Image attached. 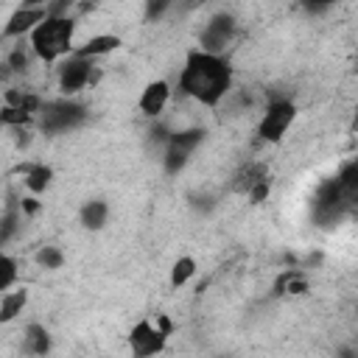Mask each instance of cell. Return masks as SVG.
Wrapping results in <instances>:
<instances>
[{
	"label": "cell",
	"mask_w": 358,
	"mask_h": 358,
	"mask_svg": "<svg viewBox=\"0 0 358 358\" xmlns=\"http://www.w3.org/2000/svg\"><path fill=\"white\" fill-rule=\"evenodd\" d=\"M22 213L25 215H36L39 213V201L36 199H22Z\"/></svg>",
	"instance_id": "d4e9b609"
},
{
	"label": "cell",
	"mask_w": 358,
	"mask_h": 358,
	"mask_svg": "<svg viewBox=\"0 0 358 358\" xmlns=\"http://www.w3.org/2000/svg\"><path fill=\"white\" fill-rule=\"evenodd\" d=\"M36 263L45 266V268H59V266L64 263V255H62L56 246H45V249L36 252Z\"/></svg>",
	"instance_id": "ffe728a7"
},
{
	"label": "cell",
	"mask_w": 358,
	"mask_h": 358,
	"mask_svg": "<svg viewBox=\"0 0 358 358\" xmlns=\"http://www.w3.org/2000/svg\"><path fill=\"white\" fill-rule=\"evenodd\" d=\"M20 173H25V185H28V190H34V193H42L48 185H50V176H53V171L48 168V165H20L17 168Z\"/></svg>",
	"instance_id": "5bb4252c"
},
{
	"label": "cell",
	"mask_w": 358,
	"mask_h": 358,
	"mask_svg": "<svg viewBox=\"0 0 358 358\" xmlns=\"http://www.w3.org/2000/svg\"><path fill=\"white\" fill-rule=\"evenodd\" d=\"M157 330H159V333H162V336L168 338V336H171V330H173L171 319H168V316H159V319H157Z\"/></svg>",
	"instance_id": "484cf974"
},
{
	"label": "cell",
	"mask_w": 358,
	"mask_h": 358,
	"mask_svg": "<svg viewBox=\"0 0 358 358\" xmlns=\"http://www.w3.org/2000/svg\"><path fill=\"white\" fill-rule=\"evenodd\" d=\"M274 294H308V280L296 268H288V271H282L277 277Z\"/></svg>",
	"instance_id": "2e32d148"
},
{
	"label": "cell",
	"mask_w": 358,
	"mask_h": 358,
	"mask_svg": "<svg viewBox=\"0 0 358 358\" xmlns=\"http://www.w3.org/2000/svg\"><path fill=\"white\" fill-rule=\"evenodd\" d=\"M168 95H171V90H168L165 81H151V84L143 90V95H140V109H143V115H148V117L159 115V112L165 109V103H168Z\"/></svg>",
	"instance_id": "8fae6325"
},
{
	"label": "cell",
	"mask_w": 358,
	"mask_h": 358,
	"mask_svg": "<svg viewBox=\"0 0 358 358\" xmlns=\"http://www.w3.org/2000/svg\"><path fill=\"white\" fill-rule=\"evenodd\" d=\"M129 347H131L134 358H151L165 347V336L157 327H151L148 322H140L129 333Z\"/></svg>",
	"instance_id": "9c48e42d"
},
{
	"label": "cell",
	"mask_w": 358,
	"mask_h": 358,
	"mask_svg": "<svg viewBox=\"0 0 358 358\" xmlns=\"http://www.w3.org/2000/svg\"><path fill=\"white\" fill-rule=\"evenodd\" d=\"M229 84H232V70L221 56H213L204 50L187 53V62L179 76V90L185 95L196 98L199 103L215 106L227 95Z\"/></svg>",
	"instance_id": "6da1fadb"
},
{
	"label": "cell",
	"mask_w": 358,
	"mask_h": 358,
	"mask_svg": "<svg viewBox=\"0 0 358 358\" xmlns=\"http://www.w3.org/2000/svg\"><path fill=\"white\" fill-rule=\"evenodd\" d=\"M50 350V336L42 324H28L25 336H22V352L25 355H48Z\"/></svg>",
	"instance_id": "7c38bea8"
},
{
	"label": "cell",
	"mask_w": 358,
	"mask_h": 358,
	"mask_svg": "<svg viewBox=\"0 0 358 358\" xmlns=\"http://www.w3.org/2000/svg\"><path fill=\"white\" fill-rule=\"evenodd\" d=\"M17 280V260L8 255H0V291L8 288Z\"/></svg>",
	"instance_id": "44dd1931"
},
{
	"label": "cell",
	"mask_w": 358,
	"mask_h": 358,
	"mask_svg": "<svg viewBox=\"0 0 358 358\" xmlns=\"http://www.w3.org/2000/svg\"><path fill=\"white\" fill-rule=\"evenodd\" d=\"M73 31H76V22L70 17H45L31 31V48L39 59L56 62L73 48Z\"/></svg>",
	"instance_id": "7a4b0ae2"
},
{
	"label": "cell",
	"mask_w": 358,
	"mask_h": 358,
	"mask_svg": "<svg viewBox=\"0 0 358 358\" xmlns=\"http://www.w3.org/2000/svg\"><path fill=\"white\" fill-rule=\"evenodd\" d=\"M84 106L81 103H73V101H53L42 109V129L45 131H67L73 126H78L84 120Z\"/></svg>",
	"instance_id": "5b68a950"
},
{
	"label": "cell",
	"mask_w": 358,
	"mask_h": 358,
	"mask_svg": "<svg viewBox=\"0 0 358 358\" xmlns=\"http://www.w3.org/2000/svg\"><path fill=\"white\" fill-rule=\"evenodd\" d=\"M268 190H271L268 179H260L257 185H252V190H249V201H252V204H260V201L268 196Z\"/></svg>",
	"instance_id": "603a6c76"
},
{
	"label": "cell",
	"mask_w": 358,
	"mask_h": 358,
	"mask_svg": "<svg viewBox=\"0 0 358 358\" xmlns=\"http://www.w3.org/2000/svg\"><path fill=\"white\" fill-rule=\"evenodd\" d=\"M17 221H20V215H17L14 210H11V213L3 218V224H0V243H6V241H8V238L17 232V227H20Z\"/></svg>",
	"instance_id": "7402d4cb"
},
{
	"label": "cell",
	"mask_w": 358,
	"mask_h": 358,
	"mask_svg": "<svg viewBox=\"0 0 358 358\" xmlns=\"http://www.w3.org/2000/svg\"><path fill=\"white\" fill-rule=\"evenodd\" d=\"M45 17H48V14H45V6H22V8H17V11L8 17V22H6V36H22V34L34 31Z\"/></svg>",
	"instance_id": "30bf717a"
},
{
	"label": "cell",
	"mask_w": 358,
	"mask_h": 358,
	"mask_svg": "<svg viewBox=\"0 0 358 358\" xmlns=\"http://www.w3.org/2000/svg\"><path fill=\"white\" fill-rule=\"evenodd\" d=\"M352 204L341 196V187L336 179H327L319 190H316V199H313V218L322 224V227H333L344 218V213L350 210Z\"/></svg>",
	"instance_id": "3957f363"
},
{
	"label": "cell",
	"mask_w": 358,
	"mask_h": 358,
	"mask_svg": "<svg viewBox=\"0 0 358 358\" xmlns=\"http://www.w3.org/2000/svg\"><path fill=\"white\" fill-rule=\"evenodd\" d=\"M106 215H109V207H106V201H101V199L87 201V204L81 207V224H84L87 229H101V227L106 224Z\"/></svg>",
	"instance_id": "9a60e30c"
},
{
	"label": "cell",
	"mask_w": 358,
	"mask_h": 358,
	"mask_svg": "<svg viewBox=\"0 0 358 358\" xmlns=\"http://www.w3.org/2000/svg\"><path fill=\"white\" fill-rule=\"evenodd\" d=\"M232 34H235V20H232V14H215V17L204 25V31H201V50L215 56L218 50H224V45L232 39Z\"/></svg>",
	"instance_id": "52a82bcc"
},
{
	"label": "cell",
	"mask_w": 358,
	"mask_h": 358,
	"mask_svg": "<svg viewBox=\"0 0 358 358\" xmlns=\"http://www.w3.org/2000/svg\"><path fill=\"white\" fill-rule=\"evenodd\" d=\"M115 48H120V39H117V36H112V34H101V36L87 39V42L78 48V53H76V56H81V59H92V56L112 53Z\"/></svg>",
	"instance_id": "4fadbf2b"
},
{
	"label": "cell",
	"mask_w": 358,
	"mask_h": 358,
	"mask_svg": "<svg viewBox=\"0 0 358 358\" xmlns=\"http://www.w3.org/2000/svg\"><path fill=\"white\" fill-rule=\"evenodd\" d=\"M294 115H296V109H294L291 101H274V103L266 109V115H263V120H260V126H257L260 140H266V143L282 140V134L288 131Z\"/></svg>",
	"instance_id": "8992f818"
},
{
	"label": "cell",
	"mask_w": 358,
	"mask_h": 358,
	"mask_svg": "<svg viewBox=\"0 0 358 358\" xmlns=\"http://www.w3.org/2000/svg\"><path fill=\"white\" fill-rule=\"evenodd\" d=\"M25 302H28V294L25 291H14V294L3 296L0 299V322H11L14 316H20L22 308H25Z\"/></svg>",
	"instance_id": "ac0fdd59"
},
{
	"label": "cell",
	"mask_w": 358,
	"mask_h": 358,
	"mask_svg": "<svg viewBox=\"0 0 358 358\" xmlns=\"http://www.w3.org/2000/svg\"><path fill=\"white\" fill-rule=\"evenodd\" d=\"M336 182H338V187H341V196H344L350 204H355V196H358V162H347V165L341 168V173L336 176Z\"/></svg>",
	"instance_id": "e0dca14e"
},
{
	"label": "cell",
	"mask_w": 358,
	"mask_h": 358,
	"mask_svg": "<svg viewBox=\"0 0 358 358\" xmlns=\"http://www.w3.org/2000/svg\"><path fill=\"white\" fill-rule=\"evenodd\" d=\"M204 140L201 129H185V131H173L168 137V148H165V171L168 173H179L187 165V157L193 154V148Z\"/></svg>",
	"instance_id": "277c9868"
},
{
	"label": "cell",
	"mask_w": 358,
	"mask_h": 358,
	"mask_svg": "<svg viewBox=\"0 0 358 358\" xmlns=\"http://www.w3.org/2000/svg\"><path fill=\"white\" fill-rule=\"evenodd\" d=\"M25 64H28V56L22 53V48H17V50L8 56V67H11V70H25Z\"/></svg>",
	"instance_id": "cb8c5ba5"
},
{
	"label": "cell",
	"mask_w": 358,
	"mask_h": 358,
	"mask_svg": "<svg viewBox=\"0 0 358 358\" xmlns=\"http://www.w3.org/2000/svg\"><path fill=\"white\" fill-rule=\"evenodd\" d=\"M196 274V260L193 257H179L176 263H173V268H171V288H182L190 277Z\"/></svg>",
	"instance_id": "d6986e66"
},
{
	"label": "cell",
	"mask_w": 358,
	"mask_h": 358,
	"mask_svg": "<svg viewBox=\"0 0 358 358\" xmlns=\"http://www.w3.org/2000/svg\"><path fill=\"white\" fill-rule=\"evenodd\" d=\"M165 6H168V3H154V0H151V3H148V17H159V14L165 11Z\"/></svg>",
	"instance_id": "4316f807"
},
{
	"label": "cell",
	"mask_w": 358,
	"mask_h": 358,
	"mask_svg": "<svg viewBox=\"0 0 358 358\" xmlns=\"http://www.w3.org/2000/svg\"><path fill=\"white\" fill-rule=\"evenodd\" d=\"M92 81V64H90V59H81V56H73V59H67L64 64H62V70H59V90L64 92V95H73V92H78L84 84H90Z\"/></svg>",
	"instance_id": "ba28073f"
}]
</instances>
